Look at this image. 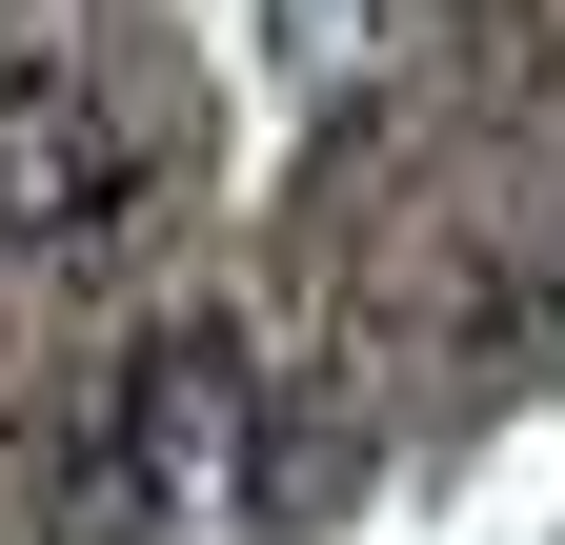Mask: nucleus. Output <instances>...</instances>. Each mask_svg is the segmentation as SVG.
<instances>
[{"mask_svg":"<svg viewBox=\"0 0 565 545\" xmlns=\"http://www.w3.org/2000/svg\"><path fill=\"white\" fill-rule=\"evenodd\" d=\"M102 525L121 545H243L263 525V364L223 323H141L102 384Z\"/></svg>","mask_w":565,"mask_h":545,"instance_id":"obj_1","label":"nucleus"},{"mask_svg":"<svg viewBox=\"0 0 565 545\" xmlns=\"http://www.w3.org/2000/svg\"><path fill=\"white\" fill-rule=\"evenodd\" d=\"M141 223V142L102 82H61V61H0V243L21 263H82Z\"/></svg>","mask_w":565,"mask_h":545,"instance_id":"obj_2","label":"nucleus"}]
</instances>
